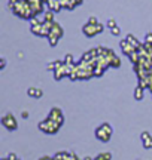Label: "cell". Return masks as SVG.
Segmentation results:
<instances>
[{"mask_svg": "<svg viewBox=\"0 0 152 160\" xmlns=\"http://www.w3.org/2000/svg\"><path fill=\"white\" fill-rule=\"evenodd\" d=\"M48 6H49V9H52L54 12H58L60 9L63 8L60 0H48Z\"/></svg>", "mask_w": 152, "mask_h": 160, "instance_id": "obj_7", "label": "cell"}, {"mask_svg": "<svg viewBox=\"0 0 152 160\" xmlns=\"http://www.w3.org/2000/svg\"><path fill=\"white\" fill-rule=\"evenodd\" d=\"M84 160H93V159H91V157H85V159H84Z\"/></svg>", "mask_w": 152, "mask_h": 160, "instance_id": "obj_20", "label": "cell"}, {"mask_svg": "<svg viewBox=\"0 0 152 160\" xmlns=\"http://www.w3.org/2000/svg\"><path fill=\"white\" fill-rule=\"evenodd\" d=\"M142 144L145 148H152V137L149 135V132H143L142 133Z\"/></svg>", "mask_w": 152, "mask_h": 160, "instance_id": "obj_6", "label": "cell"}, {"mask_svg": "<svg viewBox=\"0 0 152 160\" xmlns=\"http://www.w3.org/2000/svg\"><path fill=\"white\" fill-rule=\"evenodd\" d=\"M111 31H112V34H113V36H119V34H121V28H119L118 25H117V27H113V28H111Z\"/></svg>", "mask_w": 152, "mask_h": 160, "instance_id": "obj_14", "label": "cell"}, {"mask_svg": "<svg viewBox=\"0 0 152 160\" xmlns=\"http://www.w3.org/2000/svg\"><path fill=\"white\" fill-rule=\"evenodd\" d=\"M5 65H6V61L5 59H2V68H5Z\"/></svg>", "mask_w": 152, "mask_h": 160, "instance_id": "obj_19", "label": "cell"}, {"mask_svg": "<svg viewBox=\"0 0 152 160\" xmlns=\"http://www.w3.org/2000/svg\"><path fill=\"white\" fill-rule=\"evenodd\" d=\"M103 25L101 24H90V22H87L85 25H84V28H82V31H84V34L85 36H88V37H93V36H95V34H100L101 31H103Z\"/></svg>", "mask_w": 152, "mask_h": 160, "instance_id": "obj_3", "label": "cell"}, {"mask_svg": "<svg viewBox=\"0 0 152 160\" xmlns=\"http://www.w3.org/2000/svg\"><path fill=\"white\" fill-rule=\"evenodd\" d=\"M146 43H151L152 45V33H149V34L146 36Z\"/></svg>", "mask_w": 152, "mask_h": 160, "instance_id": "obj_17", "label": "cell"}, {"mask_svg": "<svg viewBox=\"0 0 152 160\" xmlns=\"http://www.w3.org/2000/svg\"><path fill=\"white\" fill-rule=\"evenodd\" d=\"M17 160H19V159H17Z\"/></svg>", "mask_w": 152, "mask_h": 160, "instance_id": "obj_21", "label": "cell"}, {"mask_svg": "<svg viewBox=\"0 0 152 160\" xmlns=\"http://www.w3.org/2000/svg\"><path fill=\"white\" fill-rule=\"evenodd\" d=\"M21 117H23V119H29V111H23V113H21Z\"/></svg>", "mask_w": 152, "mask_h": 160, "instance_id": "obj_18", "label": "cell"}, {"mask_svg": "<svg viewBox=\"0 0 152 160\" xmlns=\"http://www.w3.org/2000/svg\"><path fill=\"white\" fill-rule=\"evenodd\" d=\"M95 137L99 138L100 141H103V142H107L112 137V128L109 123H103L101 126H99L97 129H95Z\"/></svg>", "mask_w": 152, "mask_h": 160, "instance_id": "obj_2", "label": "cell"}, {"mask_svg": "<svg viewBox=\"0 0 152 160\" xmlns=\"http://www.w3.org/2000/svg\"><path fill=\"white\" fill-rule=\"evenodd\" d=\"M111 157H112L111 153H101V154H99L94 160H111Z\"/></svg>", "mask_w": 152, "mask_h": 160, "instance_id": "obj_12", "label": "cell"}, {"mask_svg": "<svg viewBox=\"0 0 152 160\" xmlns=\"http://www.w3.org/2000/svg\"><path fill=\"white\" fill-rule=\"evenodd\" d=\"M64 64H66V65H70V67H72V64H73V57H72L70 53H69V55H66Z\"/></svg>", "mask_w": 152, "mask_h": 160, "instance_id": "obj_13", "label": "cell"}, {"mask_svg": "<svg viewBox=\"0 0 152 160\" xmlns=\"http://www.w3.org/2000/svg\"><path fill=\"white\" fill-rule=\"evenodd\" d=\"M39 129H41L42 132H45V133L54 135V133H57V132H58L60 125L57 123V122H54V120L46 119V120H43V122L39 123Z\"/></svg>", "mask_w": 152, "mask_h": 160, "instance_id": "obj_1", "label": "cell"}, {"mask_svg": "<svg viewBox=\"0 0 152 160\" xmlns=\"http://www.w3.org/2000/svg\"><path fill=\"white\" fill-rule=\"evenodd\" d=\"M88 22L90 24H99V19H97V18H94V17H91L90 19H88Z\"/></svg>", "mask_w": 152, "mask_h": 160, "instance_id": "obj_16", "label": "cell"}, {"mask_svg": "<svg viewBox=\"0 0 152 160\" xmlns=\"http://www.w3.org/2000/svg\"><path fill=\"white\" fill-rule=\"evenodd\" d=\"M127 40H128V43L130 45H133L136 48V49H139V48H140V43H139V42H137V40H136V37L134 36H127Z\"/></svg>", "mask_w": 152, "mask_h": 160, "instance_id": "obj_9", "label": "cell"}, {"mask_svg": "<svg viewBox=\"0 0 152 160\" xmlns=\"http://www.w3.org/2000/svg\"><path fill=\"white\" fill-rule=\"evenodd\" d=\"M2 125L5 126L6 129H9V131H15V129L18 128L17 120H15V117H14L12 114L3 116V119H2Z\"/></svg>", "mask_w": 152, "mask_h": 160, "instance_id": "obj_4", "label": "cell"}, {"mask_svg": "<svg viewBox=\"0 0 152 160\" xmlns=\"http://www.w3.org/2000/svg\"><path fill=\"white\" fill-rule=\"evenodd\" d=\"M45 22H54V11L45 12Z\"/></svg>", "mask_w": 152, "mask_h": 160, "instance_id": "obj_11", "label": "cell"}, {"mask_svg": "<svg viewBox=\"0 0 152 160\" xmlns=\"http://www.w3.org/2000/svg\"><path fill=\"white\" fill-rule=\"evenodd\" d=\"M48 119L54 120V122H57L60 126L63 125V122H64V117H63V111L60 108H52L51 110V113L48 116Z\"/></svg>", "mask_w": 152, "mask_h": 160, "instance_id": "obj_5", "label": "cell"}, {"mask_svg": "<svg viewBox=\"0 0 152 160\" xmlns=\"http://www.w3.org/2000/svg\"><path fill=\"white\" fill-rule=\"evenodd\" d=\"M78 160H79V159H78Z\"/></svg>", "mask_w": 152, "mask_h": 160, "instance_id": "obj_22", "label": "cell"}, {"mask_svg": "<svg viewBox=\"0 0 152 160\" xmlns=\"http://www.w3.org/2000/svg\"><path fill=\"white\" fill-rule=\"evenodd\" d=\"M134 98L137 99V101H140L142 98H143V88H142V86H137V88H136Z\"/></svg>", "mask_w": 152, "mask_h": 160, "instance_id": "obj_10", "label": "cell"}, {"mask_svg": "<svg viewBox=\"0 0 152 160\" xmlns=\"http://www.w3.org/2000/svg\"><path fill=\"white\" fill-rule=\"evenodd\" d=\"M113 27H117V21H115V19H109V22H107V28H113Z\"/></svg>", "mask_w": 152, "mask_h": 160, "instance_id": "obj_15", "label": "cell"}, {"mask_svg": "<svg viewBox=\"0 0 152 160\" xmlns=\"http://www.w3.org/2000/svg\"><path fill=\"white\" fill-rule=\"evenodd\" d=\"M27 93H29V97H31V98H41L42 97V91L39 88H30L29 91H27Z\"/></svg>", "mask_w": 152, "mask_h": 160, "instance_id": "obj_8", "label": "cell"}]
</instances>
